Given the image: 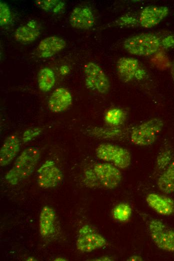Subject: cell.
<instances>
[{"instance_id":"obj_17","label":"cell","mask_w":174,"mask_h":261,"mask_svg":"<svg viewBox=\"0 0 174 261\" xmlns=\"http://www.w3.org/2000/svg\"><path fill=\"white\" fill-rule=\"evenodd\" d=\"M20 148L18 138L11 135L6 139L0 150V165H8L16 157Z\"/></svg>"},{"instance_id":"obj_10","label":"cell","mask_w":174,"mask_h":261,"mask_svg":"<svg viewBox=\"0 0 174 261\" xmlns=\"http://www.w3.org/2000/svg\"><path fill=\"white\" fill-rule=\"evenodd\" d=\"M37 183L44 189L55 187L60 184L63 176L54 161H46L37 171Z\"/></svg>"},{"instance_id":"obj_2","label":"cell","mask_w":174,"mask_h":261,"mask_svg":"<svg viewBox=\"0 0 174 261\" xmlns=\"http://www.w3.org/2000/svg\"><path fill=\"white\" fill-rule=\"evenodd\" d=\"M162 39L153 33H142L126 39L123 45L130 54L148 56L154 54L162 48Z\"/></svg>"},{"instance_id":"obj_9","label":"cell","mask_w":174,"mask_h":261,"mask_svg":"<svg viewBox=\"0 0 174 261\" xmlns=\"http://www.w3.org/2000/svg\"><path fill=\"white\" fill-rule=\"evenodd\" d=\"M120 77L124 82L139 81L144 79L146 71L140 62L134 58L122 57L117 63Z\"/></svg>"},{"instance_id":"obj_6","label":"cell","mask_w":174,"mask_h":261,"mask_svg":"<svg viewBox=\"0 0 174 261\" xmlns=\"http://www.w3.org/2000/svg\"><path fill=\"white\" fill-rule=\"evenodd\" d=\"M106 240L100 234L88 225L82 226L78 231L76 242L78 250L83 252H90L104 247Z\"/></svg>"},{"instance_id":"obj_5","label":"cell","mask_w":174,"mask_h":261,"mask_svg":"<svg viewBox=\"0 0 174 261\" xmlns=\"http://www.w3.org/2000/svg\"><path fill=\"white\" fill-rule=\"evenodd\" d=\"M148 230L154 244L160 249L174 251V230L157 219L148 222Z\"/></svg>"},{"instance_id":"obj_14","label":"cell","mask_w":174,"mask_h":261,"mask_svg":"<svg viewBox=\"0 0 174 261\" xmlns=\"http://www.w3.org/2000/svg\"><path fill=\"white\" fill-rule=\"evenodd\" d=\"M66 45V41L61 38L48 37L40 41L37 47V52L40 57L50 58L62 50Z\"/></svg>"},{"instance_id":"obj_16","label":"cell","mask_w":174,"mask_h":261,"mask_svg":"<svg viewBox=\"0 0 174 261\" xmlns=\"http://www.w3.org/2000/svg\"><path fill=\"white\" fill-rule=\"evenodd\" d=\"M56 219V215L54 209L48 206H44L39 217L40 233L42 236L46 237L54 232Z\"/></svg>"},{"instance_id":"obj_11","label":"cell","mask_w":174,"mask_h":261,"mask_svg":"<svg viewBox=\"0 0 174 261\" xmlns=\"http://www.w3.org/2000/svg\"><path fill=\"white\" fill-rule=\"evenodd\" d=\"M169 13V9L164 6H148L140 13L138 20L142 27L150 28L159 24Z\"/></svg>"},{"instance_id":"obj_22","label":"cell","mask_w":174,"mask_h":261,"mask_svg":"<svg viewBox=\"0 0 174 261\" xmlns=\"http://www.w3.org/2000/svg\"><path fill=\"white\" fill-rule=\"evenodd\" d=\"M132 208L126 203H120L116 206L112 210L114 218L120 222L127 221L132 214Z\"/></svg>"},{"instance_id":"obj_24","label":"cell","mask_w":174,"mask_h":261,"mask_svg":"<svg viewBox=\"0 0 174 261\" xmlns=\"http://www.w3.org/2000/svg\"><path fill=\"white\" fill-rule=\"evenodd\" d=\"M12 17L10 9L6 3L0 2V24L8 25L11 22Z\"/></svg>"},{"instance_id":"obj_18","label":"cell","mask_w":174,"mask_h":261,"mask_svg":"<svg viewBox=\"0 0 174 261\" xmlns=\"http://www.w3.org/2000/svg\"><path fill=\"white\" fill-rule=\"evenodd\" d=\"M157 185L166 194L174 192V160L163 170L158 179Z\"/></svg>"},{"instance_id":"obj_19","label":"cell","mask_w":174,"mask_h":261,"mask_svg":"<svg viewBox=\"0 0 174 261\" xmlns=\"http://www.w3.org/2000/svg\"><path fill=\"white\" fill-rule=\"evenodd\" d=\"M39 29L35 22H30L26 25L17 28L14 32L15 39L21 42H31L40 35Z\"/></svg>"},{"instance_id":"obj_26","label":"cell","mask_w":174,"mask_h":261,"mask_svg":"<svg viewBox=\"0 0 174 261\" xmlns=\"http://www.w3.org/2000/svg\"><path fill=\"white\" fill-rule=\"evenodd\" d=\"M58 1L54 0H47V1H36L35 3L36 5L41 8L42 9L46 11H50L54 7L56 8L58 10V7L59 5H56L58 4Z\"/></svg>"},{"instance_id":"obj_29","label":"cell","mask_w":174,"mask_h":261,"mask_svg":"<svg viewBox=\"0 0 174 261\" xmlns=\"http://www.w3.org/2000/svg\"><path fill=\"white\" fill-rule=\"evenodd\" d=\"M94 260H112V258L108 256H103L98 258H95L94 259H92Z\"/></svg>"},{"instance_id":"obj_21","label":"cell","mask_w":174,"mask_h":261,"mask_svg":"<svg viewBox=\"0 0 174 261\" xmlns=\"http://www.w3.org/2000/svg\"><path fill=\"white\" fill-rule=\"evenodd\" d=\"M126 119V114L121 109L116 108L108 110L104 115V121L111 126H118Z\"/></svg>"},{"instance_id":"obj_7","label":"cell","mask_w":174,"mask_h":261,"mask_svg":"<svg viewBox=\"0 0 174 261\" xmlns=\"http://www.w3.org/2000/svg\"><path fill=\"white\" fill-rule=\"evenodd\" d=\"M86 86L100 93H106L110 88L109 80L102 69L97 64L90 62L84 66Z\"/></svg>"},{"instance_id":"obj_25","label":"cell","mask_w":174,"mask_h":261,"mask_svg":"<svg viewBox=\"0 0 174 261\" xmlns=\"http://www.w3.org/2000/svg\"><path fill=\"white\" fill-rule=\"evenodd\" d=\"M42 131V128L38 127H32L26 129L22 134V142L26 143L31 141L38 136L41 133Z\"/></svg>"},{"instance_id":"obj_30","label":"cell","mask_w":174,"mask_h":261,"mask_svg":"<svg viewBox=\"0 0 174 261\" xmlns=\"http://www.w3.org/2000/svg\"><path fill=\"white\" fill-rule=\"evenodd\" d=\"M173 69H174V64Z\"/></svg>"},{"instance_id":"obj_8","label":"cell","mask_w":174,"mask_h":261,"mask_svg":"<svg viewBox=\"0 0 174 261\" xmlns=\"http://www.w3.org/2000/svg\"><path fill=\"white\" fill-rule=\"evenodd\" d=\"M93 171L98 180L106 188L114 189L121 182V172L118 167L110 163H97L94 165Z\"/></svg>"},{"instance_id":"obj_4","label":"cell","mask_w":174,"mask_h":261,"mask_svg":"<svg viewBox=\"0 0 174 261\" xmlns=\"http://www.w3.org/2000/svg\"><path fill=\"white\" fill-rule=\"evenodd\" d=\"M96 154L100 160L110 162L118 168H126L131 163L132 159L130 152L117 145L110 143L101 144L97 147Z\"/></svg>"},{"instance_id":"obj_23","label":"cell","mask_w":174,"mask_h":261,"mask_svg":"<svg viewBox=\"0 0 174 261\" xmlns=\"http://www.w3.org/2000/svg\"><path fill=\"white\" fill-rule=\"evenodd\" d=\"M173 153L170 149H166L162 151L158 154L156 167L158 170H164L173 161Z\"/></svg>"},{"instance_id":"obj_13","label":"cell","mask_w":174,"mask_h":261,"mask_svg":"<svg viewBox=\"0 0 174 261\" xmlns=\"http://www.w3.org/2000/svg\"><path fill=\"white\" fill-rule=\"evenodd\" d=\"M146 201L154 210L160 215L168 216L174 213V200L170 197L152 193L147 195Z\"/></svg>"},{"instance_id":"obj_3","label":"cell","mask_w":174,"mask_h":261,"mask_svg":"<svg viewBox=\"0 0 174 261\" xmlns=\"http://www.w3.org/2000/svg\"><path fill=\"white\" fill-rule=\"evenodd\" d=\"M164 127L160 118H152L136 125L130 133V140L135 145L148 146L156 140Z\"/></svg>"},{"instance_id":"obj_20","label":"cell","mask_w":174,"mask_h":261,"mask_svg":"<svg viewBox=\"0 0 174 261\" xmlns=\"http://www.w3.org/2000/svg\"><path fill=\"white\" fill-rule=\"evenodd\" d=\"M55 75L54 71L49 68H43L38 75L39 88L42 91L50 90L55 83Z\"/></svg>"},{"instance_id":"obj_15","label":"cell","mask_w":174,"mask_h":261,"mask_svg":"<svg viewBox=\"0 0 174 261\" xmlns=\"http://www.w3.org/2000/svg\"><path fill=\"white\" fill-rule=\"evenodd\" d=\"M72 97L66 88L60 87L52 93L48 102L49 109L54 112H60L66 109L71 104Z\"/></svg>"},{"instance_id":"obj_1","label":"cell","mask_w":174,"mask_h":261,"mask_svg":"<svg viewBox=\"0 0 174 261\" xmlns=\"http://www.w3.org/2000/svg\"><path fill=\"white\" fill-rule=\"evenodd\" d=\"M40 155V150L36 147L24 149L6 174V180L12 185H16L29 177L34 171Z\"/></svg>"},{"instance_id":"obj_27","label":"cell","mask_w":174,"mask_h":261,"mask_svg":"<svg viewBox=\"0 0 174 261\" xmlns=\"http://www.w3.org/2000/svg\"><path fill=\"white\" fill-rule=\"evenodd\" d=\"M174 46V35H168L162 39V48L168 49Z\"/></svg>"},{"instance_id":"obj_12","label":"cell","mask_w":174,"mask_h":261,"mask_svg":"<svg viewBox=\"0 0 174 261\" xmlns=\"http://www.w3.org/2000/svg\"><path fill=\"white\" fill-rule=\"evenodd\" d=\"M94 15L88 7H76L70 16L71 26L78 29H90L94 26Z\"/></svg>"},{"instance_id":"obj_28","label":"cell","mask_w":174,"mask_h":261,"mask_svg":"<svg viewBox=\"0 0 174 261\" xmlns=\"http://www.w3.org/2000/svg\"><path fill=\"white\" fill-rule=\"evenodd\" d=\"M128 260H132V261H138L142 260V258L141 256L138 255H133L130 256L128 259Z\"/></svg>"}]
</instances>
